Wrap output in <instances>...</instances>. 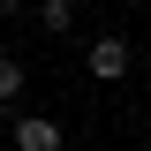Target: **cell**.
<instances>
[{"label": "cell", "instance_id": "cell-1", "mask_svg": "<svg viewBox=\"0 0 151 151\" xmlns=\"http://www.w3.org/2000/svg\"><path fill=\"white\" fill-rule=\"evenodd\" d=\"M83 68H91V83H121V76L136 68V45L106 30V38H91V53H83Z\"/></svg>", "mask_w": 151, "mask_h": 151}, {"label": "cell", "instance_id": "cell-2", "mask_svg": "<svg viewBox=\"0 0 151 151\" xmlns=\"http://www.w3.org/2000/svg\"><path fill=\"white\" fill-rule=\"evenodd\" d=\"M68 136H60L53 113H15V151H60Z\"/></svg>", "mask_w": 151, "mask_h": 151}, {"label": "cell", "instance_id": "cell-3", "mask_svg": "<svg viewBox=\"0 0 151 151\" xmlns=\"http://www.w3.org/2000/svg\"><path fill=\"white\" fill-rule=\"evenodd\" d=\"M30 15L45 23V38H68L76 30V0H30Z\"/></svg>", "mask_w": 151, "mask_h": 151}, {"label": "cell", "instance_id": "cell-4", "mask_svg": "<svg viewBox=\"0 0 151 151\" xmlns=\"http://www.w3.org/2000/svg\"><path fill=\"white\" fill-rule=\"evenodd\" d=\"M15 98H23V60L0 53V106H15Z\"/></svg>", "mask_w": 151, "mask_h": 151}, {"label": "cell", "instance_id": "cell-5", "mask_svg": "<svg viewBox=\"0 0 151 151\" xmlns=\"http://www.w3.org/2000/svg\"><path fill=\"white\" fill-rule=\"evenodd\" d=\"M23 8H30V0H0V15H23Z\"/></svg>", "mask_w": 151, "mask_h": 151}]
</instances>
